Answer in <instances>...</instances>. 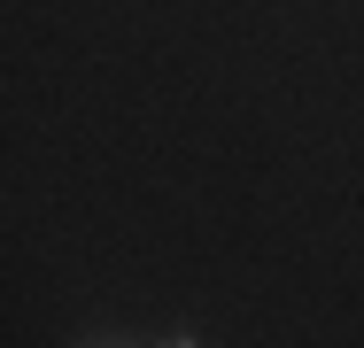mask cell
I'll return each instance as SVG.
<instances>
[{"label": "cell", "instance_id": "obj_1", "mask_svg": "<svg viewBox=\"0 0 364 348\" xmlns=\"http://www.w3.org/2000/svg\"><path fill=\"white\" fill-rule=\"evenodd\" d=\"M70 348H147V341H132V333H77Z\"/></svg>", "mask_w": 364, "mask_h": 348}, {"label": "cell", "instance_id": "obj_2", "mask_svg": "<svg viewBox=\"0 0 364 348\" xmlns=\"http://www.w3.org/2000/svg\"><path fill=\"white\" fill-rule=\"evenodd\" d=\"M147 348H202V333H194V325H171V333H155Z\"/></svg>", "mask_w": 364, "mask_h": 348}]
</instances>
